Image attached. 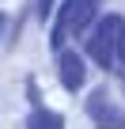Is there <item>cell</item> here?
<instances>
[{
	"instance_id": "cell-1",
	"label": "cell",
	"mask_w": 125,
	"mask_h": 129,
	"mask_svg": "<svg viewBox=\"0 0 125 129\" xmlns=\"http://www.w3.org/2000/svg\"><path fill=\"white\" fill-rule=\"evenodd\" d=\"M121 15H106L99 27H95V34L87 38V53L95 57V64H102V69H114L117 64V30H121Z\"/></svg>"
},
{
	"instance_id": "cell-2",
	"label": "cell",
	"mask_w": 125,
	"mask_h": 129,
	"mask_svg": "<svg viewBox=\"0 0 125 129\" xmlns=\"http://www.w3.org/2000/svg\"><path fill=\"white\" fill-rule=\"evenodd\" d=\"M84 61H80V53H72V49H65L61 53V84H65V91H80L84 87Z\"/></svg>"
},
{
	"instance_id": "cell-3",
	"label": "cell",
	"mask_w": 125,
	"mask_h": 129,
	"mask_svg": "<svg viewBox=\"0 0 125 129\" xmlns=\"http://www.w3.org/2000/svg\"><path fill=\"white\" fill-rule=\"evenodd\" d=\"M87 114H91L99 125H125V114L110 110V103H106L102 95H91V103H87Z\"/></svg>"
},
{
	"instance_id": "cell-4",
	"label": "cell",
	"mask_w": 125,
	"mask_h": 129,
	"mask_svg": "<svg viewBox=\"0 0 125 129\" xmlns=\"http://www.w3.org/2000/svg\"><path fill=\"white\" fill-rule=\"evenodd\" d=\"M95 12H99V4H95V0H80V4L72 8V15H68V30H76V34H84V30L91 27V19H95Z\"/></svg>"
},
{
	"instance_id": "cell-5",
	"label": "cell",
	"mask_w": 125,
	"mask_h": 129,
	"mask_svg": "<svg viewBox=\"0 0 125 129\" xmlns=\"http://www.w3.org/2000/svg\"><path fill=\"white\" fill-rule=\"evenodd\" d=\"M27 125H30V129H61L65 118H61V114H49V110H34V114L27 118Z\"/></svg>"
},
{
	"instance_id": "cell-6",
	"label": "cell",
	"mask_w": 125,
	"mask_h": 129,
	"mask_svg": "<svg viewBox=\"0 0 125 129\" xmlns=\"http://www.w3.org/2000/svg\"><path fill=\"white\" fill-rule=\"evenodd\" d=\"M117 61H125V23H121V30H117Z\"/></svg>"
}]
</instances>
